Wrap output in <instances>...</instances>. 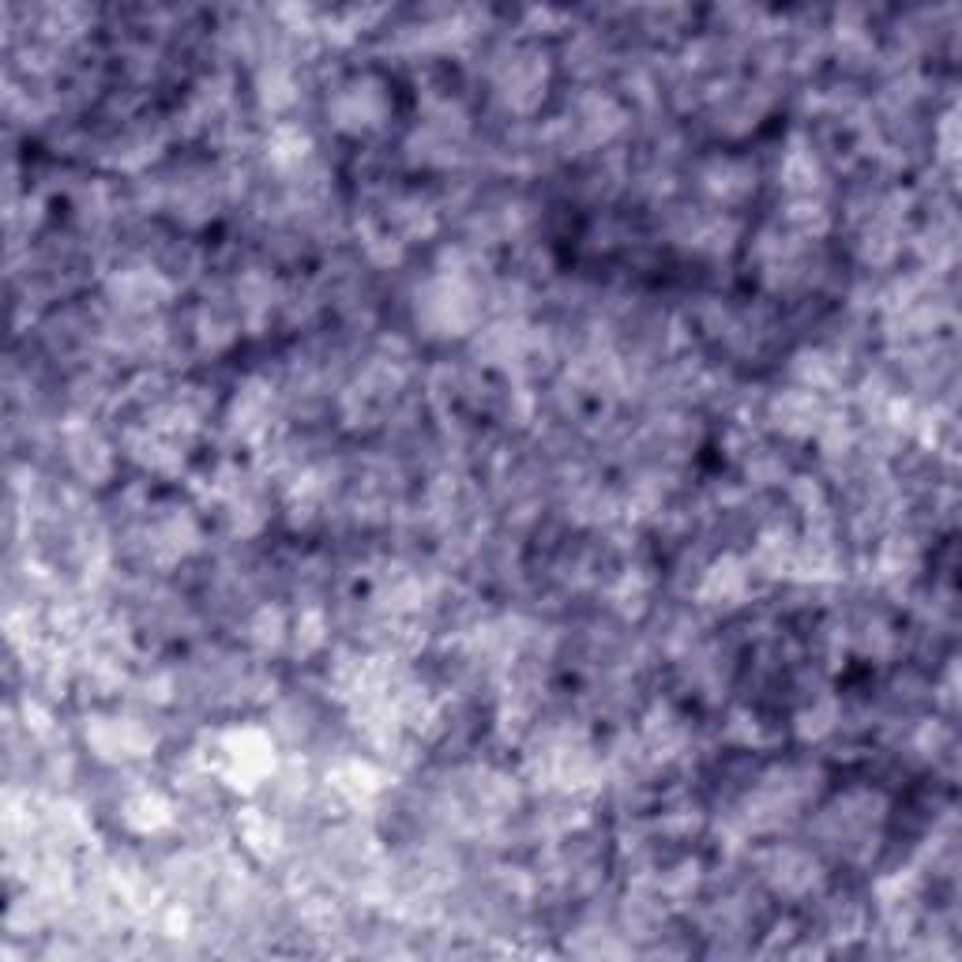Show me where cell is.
Wrapping results in <instances>:
<instances>
[{
  "label": "cell",
  "mask_w": 962,
  "mask_h": 962,
  "mask_svg": "<svg viewBox=\"0 0 962 962\" xmlns=\"http://www.w3.org/2000/svg\"><path fill=\"white\" fill-rule=\"evenodd\" d=\"M384 95L376 83H350L346 91L339 95V102H335V117H339V128H346V132H365V128H376L384 117Z\"/></svg>",
  "instance_id": "obj_1"
},
{
  "label": "cell",
  "mask_w": 962,
  "mask_h": 962,
  "mask_svg": "<svg viewBox=\"0 0 962 962\" xmlns=\"http://www.w3.org/2000/svg\"><path fill=\"white\" fill-rule=\"evenodd\" d=\"M741 591H745V568L726 561L711 572L707 587H703V598H722V594H726V598H737Z\"/></svg>",
  "instance_id": "obj_2"
}]
</instances>
